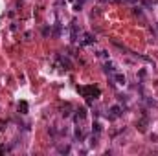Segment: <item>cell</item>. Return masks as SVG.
<instances>
[{
	"label": "cell",
	"instance_id": "1",
	"mask_svg": "<svg viewBox=\"0 0 158 156\" xmlns=\"http://www.w3.org/2000/svg\"><path fill=\"white\" fill-rule=\"evenodd\" d=\"M77 90H79V92H81L85 97H88V99H92V97L96 99V97H99V94H101L98 86H79Z\"/></svg>",
	"mask_w": 158,
	"mask_h": 156
},
{
	"label": "cell",
	"instance_id": "2",
	"mask_svg": "<svg viewBox=\"0 0 158 156\" xmlns=\"http://www.w3.org/2000/svg\"><path fill=\"white\" fill-rule=\"evenodd\" d=\"M110 114H112V118H118V116L121 114V108L120 107H112L110 108Z\"/></svg>",
	"mask_w": 158,
	"mask_h": 156
},
{
	"label": "cell",
	"instance_id": "3",
	"mask_svg": "<svg viewBox=\"0 0 158 156\" xmlns=\"http://www.w3.org/2000/svg\"><path fill=\"white\" fill-rule=\"evenodd\" d=\"M94 42H96V39L86 33V35H85V41H83V44H94Z\"/></svg>",
	"mask_w": 158,
	"mask_h": 156
},
{
	"label": "cell",
	"instance_id": "4",
	"mask_svg": "<svg viewBox=\"0 0 158 156\" xmlns=\"http://www.w3.org/2000/svg\"><path fill=\"white\" fill-rule=\"evenodd\" d=\"M19 110H22V114H26V110H28V105H26V103L22 101V103L19 105Z\"/></svg>",
	"mask_w": 158,
	"mask_h": 156
},
{
	"label": "cell",
	"instance_id": "5",
	"mask_svg": "<svg viewBox=\"0 0 158 156\" xmlns=\"http://www.w3.org/2000/svg\"><path fill=\"white\" fill-rule=\"evenodd\" d=\"M116 81H118V83H121V85H123V83H125V77L121 75V73H116Z\"/></svg>",
	"mask_w": 158,
	"mask_h": 156
},
{
	"label": "cell",
	"instance_id": "6",
	"mask_svg": "<svg viewBox=\"0 0 158 156\" xmlns=\"http://www.w3.org/2000/svg\"><path fill=\"white\" fill-rule=\"evenodd\" d=\"M98 55H99V57H103V59H107V51H99Z\"/></svg>",
	"mask_w": 158,
	"mask_h": 156
},
{
	"label": "cell",
	"instance_id": "7",
	"mask_svg": "<svg viewBox=\"0 0 158 156\" xmlns=\"http://www.w3.org/2000/svg\"><path fill=\"white\" fill-rule=\"evenodd\" d=\"M59 151H61V153H68L70 149H68V147H59Z\"/></svg>",
	"mask_w": 158,
	"mask_h": 156
},
{
	"label": "cell",
	"instance_id": "8",
	"mask_svg": "<svg viewBox=\"0 0 158 156\" xmlns=\"http://www.w3.org/2000/svg\"><path fill=\"white\" fill-rule=\"evenodd\" d=\"M0 153H4V149H2V147H0Z\"/></svg>",
	"mask_w": 158,
	"mask_h": 156
}]
</instances>
